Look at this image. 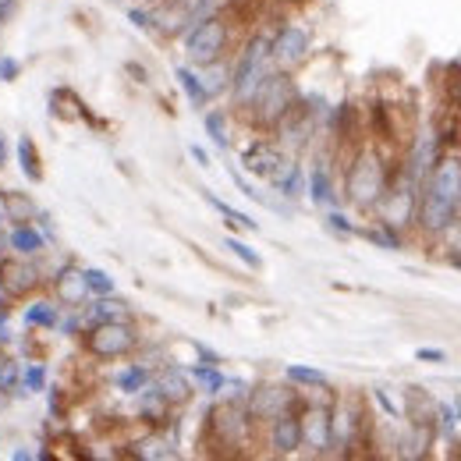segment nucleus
<instances>
[{"label":"nucleus","instance_id":"f257e3e1","mask_svg":"<svg viewBox=\"0 0 461 461\" xmlns=\"http://www.w3.org/2000/svg\"><path fill=\"white\" fill-rule=\"evenodd\" d=\"M461 217V157H440L426 177L419 203H415V224L426 234H447Z\"/></svg>","mask_w":461,"mask_h":461},{"label":"nucleus","instance_id":"f03ea898","mask_svg":"<svg viewBox=\"0 0 461 461\" xmlns=\"http://www.w3.org/2000/svg\"><path fill=\"white\" fill-rule=\"evenodd\" d=\"M387 181H391V167L376 149H366V146L355 149L345 174V195L355 210H376V203L387 192Z\"/></svg>","mask_w":461,"mask_h":461},{"label":"nucleus","instance_id":"7ed1b4c3","mask_svg":"<svg viewBox=\"0 0 461 461\" xmlns=\"http://www.w3.org/2000/svg\"><path fill=\"white\" fill-rule=\"evenodd\" d=\"M274 71V58H270V36L267 32H256L245 47H241V54L234 60V68H230V100H234V107H249L252 104V96H256V89L263 86V78Z\"/></svg>","mask_w":461,"mask_h":461},{"label":"nucleus","instance_id":"20e7f679","mask_svg":"<svg viewBox=\"0 0 461 461\" xmlns=\"http://www.w3.org/2000/svg\"><path fill=\"white\" fill-rule=\"evenodd\" d=\"M298 100H302V89H298V82L291 78V71L274 68V71L263 78V86L256 89V96H252V104H249L245 111H249L256 128H274Z\"/></svg>","mask_w":461,"mask_h":461},{"label":"nucleus","instance_id":"39448f33","mask_svg":"<svg viewBox=\"0 0 461 461\" xmlns=\"http://www.w3.org/2000/svg\"><path fill=\"white\" fill-rule=\"evenodd\" d=\"M181 36H185V58L195 68H206V64L221 60L230 47V29L224 14H206L195 25H188Z\"/></svg>","mask_w":461,"mask_h":461},{"label":"nucleus","instance_id":"423d86ee","mask_svg":"<svg viewBox=\"0 0 461 461\" xmlns=\"http://www.w3.org/2000/svg\"><path fill=\"white\" fill-rule=\"evenodd\" d=\"M82 345L96 362H117V358H128L135 348L142 345V334L131 320H107V323L89 327L82 334Z\"/></svg>","mask_w":461,"mask_h":461},{"label":"nucleus","instance_id":"0eeeda50","mask_svg":"<svg viewBox=\"0 0 461 461\" xmlns=\"http://www.w3.org/2000/svg\"><path fill=\"white\" fill-rule=\"evenodd\" d=\"M252 426H256V422H252L245 402H221V404H213L210 415H206V429H210L213 444L224 447V451H241V447H249Z\"/></svg>","mask_w":461,"mask_h":461},{"label":"nucleus","instance_id":"6e6552de","mask_svg":"<svg viewBox=\"0 0 461 461\" xmlns=\"http://www.w3.org/2000/svg\"><path fill=\"white\" fill-rule=\"evenodd\" d=\"M0 288L7 291L11 302H25L40 294V288H47V263L29 256H7L0 263Z\"/></svg>","mask_w":461,"mask_h":461},{"label":"nucleus","instance_id":"1a4fd4ad","mask_svg":"<svg viewBox=\"0 0 461 461\" xmlns=\"http://www.w3.org/2000/svg\"><path fill=\"white\" fill-rule=\"evenodd\" d=\"M47 285H50V294L64 309H78V305H86L93 298L89 285H86V274H82V267L75 259H60L58 267H47Z\"/></svg>","mask_w":461,"mask_h":461},{"label":"nucleus","instance_id":"9d476101","mask_svg":"<svg viewBox=\"0 0 461 461\" xmlns=\"http://www.w3.org/2000/svg\"><path fill=\"white\" fill-rule=\"evenodd\" d=\"M291 404H298V391L291 384H256V387H249V398H245V408H249L256 426L270 422L274 415H281Z\"/></svg>","mask_w":461,"mask_h":461},{"label":"nucleus","instance_id":"9b49d317","mask_svg":"<svg viewBox=\"0 0 461 461\" xmlns=\"http://www.w3.org/2000/svg\"><path fill=\"white\" fill-rule=\"evenodd\" d=\"M309 47H312V36H309V29H302V25H281V29L270 36V58H274L277 68H285V71L305 64Z\"/></svg>","mask_w":461,"mask_h":461},{"label":"nucleus","instance_id":"f8f14e48","mask_svg":"<svg viewBox=\"0 0 461 461\" xmlns=\"http://www.w3.org/2000/svg\"><path fill=\"white\" fill-rule=\"evenodd\" d=\"M288 153L277 142H270V139H256V142H249L241 149V167L249 174H256V177H263V181H274L277 174L288 167Z\"/></svg>","mask_w":461,"mask_h":461},{"label":"nucleus","instance_id":"ddd939ff","mask_svg":"<svg viewBox=\"0 0 461 461\" xmlns=\"http://www.w3.org/2000/svg\"><path fill=\"white\" fill-rule=\"evenodd\" d=\"M302 415V447H309L312 455H330V404L312 402L298 408Z\"/></svg>","mask_w":461,"mask_h":461},{"label":"nucleus","instance_id":"4468645a","mask_svg":"<svg viewBox=\"0 0 461 461\" xmlns=\"http://www.w3.org/2000/svg\"><path fill=\"white\" fill-rule=\"evenodd\" d=\"M267 426H270V451L274 455L288 458V455H294L302 447V415H298V404H291L281 415H274Z\"/></svg>","mask_w":461,"mask_h":461},{"label":"nucleus","instance_id":"2eb2a0df","mask_svg":"<svg viewBox=\"0 0 461 461\" xmlns=\"http://www.w3.org/2000/svg\"><path fill=\"white\" fill-rule=\"evenodd\" d=\"M60 305L54 294H32L25 305H22V327L29 334H54L60 320Z\"/></svg>","mask_w":461,"mask_h":461},{"label":"nucleus","instance_id":"dca6fc26","mask_svg":"<svg viewBox=\"0 0 461 461\" xmlns=\"http://www.w3.org/2000/svg\"><path fill=\"white\" fill-rule=\"evenodd\" d=\"M7 249L11 256H29V259H47L50 241L36 224H7Z\"/></svg>","mask_w":461,"mask_h":461},{"label":"nucleus","instance_id":"f3484780","mask_svg":"<svg viewBox=\"0 0 461 461\" xmlns=\"http://www.w3.org/2000/svg\"><path fill=\"white\" fill-rule=\"evenodd\" d=\"M153 384H157V391H160L174 408L192 402V391H195L188 369H181V366H160V373H153Z\"/></svg>","mask_w":461,"mask_h":461},{"label":"nucleus","instance_id":"a211bd4d","mask_svg":"<svg viewBox=\"0 0 461 461\" xmlns=\"http://www.w3.org/2000/svg\"><path fill=\"white\" fill-rule=\"evenodd\" d=\"M135 398H139V422H146L149 429H167L174 404L157 391V384H149V387L139 391Z\"/></svg>","mask_w":461,"mask_h":461},{"label":"nucleus","instance_id":"6ab92c4d","mask_svg":"<svg viewBox=\"0 0 461 461\" xmlns=\"http://www.w3.org/2000/svg\"><path fill=\"white\" fill-rule=\"evenodd\" d=\"M82 316H86V327H96V323H107V320H131V309L117 294H93L82 305Z\"/></svg>","mask_w":461,"mask_h":461},{"label":"nucleus","instance_id":"aec40b11","mask_svg":"<svg viewBox=\"0 0 461 461\" xmlns=\"http://www.w3.org/2000/svg\"><path fill=\"white\" fill-rule=\"evenodd\" d=\"M131 451V458H142V461H171V458H177V444H174L171 437L164 433V429H149L146 437H139V440H131L128 444Z\"/></svg>","mask_w":461,"mask_h":461},{"label":"nucleus","instance_id":"412c9836","mask_svg":"<svg viewBox=\"0 0 461 461\" xmlns=\"http://www.w3.org/2000/svg\"><path fill=\"white\" fill-rule=\"evenodd\" d=\"M305 192H309L312 206H320V210H334V206H338V188H334L330 167H327L323 160L312 164V171H309V177H305Z\"/></svg>","mask_w":461,"mask_h":461},{"label":"nucleus","instance_id":"4be33fe9","mask_svg":"<svg viewBox=\"0 0 461 461\" xmlns=\"http://www.w3.org/2000/svg\"><path fill=\"white\" fill-rule=\"evenodd\" d=\"M0 203L7 210V224H32L40 217V203L29 195V192H18V188H7L0 192Z\"/></svg>","mask_w":461,"mask_h":461},{"label":"nucleus","instance_id":"5701e85b","mask_svg":"<svg viewBox=\"0 0 461 461\" xmlns=\"http://www.w3.org/2000/svg\"><path fill=\"white\" fill-rule=\"evenodd\" d=\"M149 384H153V366H146V362H128L124 369L114 373V391L124 394V398H135V394L146 391Z\"/></svg>","mask_w":461,"mask_h":461},{"label":"nucleus","instance_id":"b1692460","mask_svg":"<svg viewBox=\"0 0 461 461\" xmlns=\"http://www.w3.org/2000/svg\"><path fill=\"white\" fill-rule=\"evenodd\" d=\"M14 164H18V171H22V177L29 185H40L43 181V153H40V146L29 135H22L14 142Z\"/></svg>","mask_w":461,"mask_h":461},{"label":"nucleus","instance_id":"393cba45","mask_svg":"<svg viewBox=\"0 0 461 461\" xmlns=\"http://www.w3.org/2000/svg\"><path fill=\"white\" fill-rule=\"evenodd\" d=\"M174 78H177L181 93L188 96V104H192L195 111H203V107L210 104V96H206V86H203V75H199L195 68H185V64H177V68H174Z\"/></svg>","mask_w":461,"mask_h":461},{"label":"nucleus","instance_id":"a878e982","mask_svg":"<svg viewBox=\"0 0 461 461\" xmlns=\"http://www.w3.org/2000/svg\"><path fill=\"white\" fill-rule=\"evenodd\" d=\"M50 387V366L43 358H29L22 362V394L32 398V394H47Z\"/></svg>","mask_w":461,"mask_h":461},{"label":"nucleus","instance_id":"bb28decb","mask_svg":"<svg viewBox=\"0 0 461 461\" xmlns=\"http://www.w3.org/2000/svg\"><path fill=\"white\" fill-rule=\"evenodd\" d=\"M188 376H192V384L206 394V398H221V391H224V373H221V366H206V362H199V366H192L188 369Z\"/></svg>","mask_w":461,"mask_h":461},{"label":"nucleus","instance_id":"cd10ccee","mask_svg":"<svg viewBox=\"0 0 461 461\" xmlns=\"http://www.w3.org/2000/svg\"><path fill=\"white\" fill-rule=\"evenodd\" d=\"M270 185H274L285 199H302V195H305V171H302V164H298V160H288V167L277 174Z\"/></svg>","mask_w":461,"mask_h":461},{"label":"nucleus","instance_id":"c85d7f7f","mask_svg":"<svg viewBox=\"0 0 461 461\" xmlns=\"http://www.w3.org/2000/svg\"><path fill=\"white\" fill-rule=\"evenodd\" d=\"M285 376H288V384L302 387V391H327L330 387V376L323 369H312V366H288Z\"/></svg>","mask_w":461,"mask_h":461},{"label":"nucleus","instance_id":"c756f323","mask_svg":"<svg viewBox=\"0 0 461 461\" xmlns=\"http://www.w3.org/2000/svg\"><path fill=\"white\" fill-rule=\"evenodd\" d=\"M433 415H437V402H429L419 387H408V419L415 426H433Z\"/></svg>","mask_w":461,"mask_h":461},{"label":"nucleus","instance_id":"7c9ffc66","mask_svg":"<svg viewBox=\"0 0 461 461\" xmlns=\"http://www.w3.org/2000/svg\"><path fill=\"white\" fill-rule=\"evenodd\" d=\"M203 199H206V203H210V206H213V210H217V213H221V217H224L228 224H234V228H241V230H259V224H256V221H252L249 213H238L234 206H228L224 199H217L213 192H203Z\"/></svg>","mask_w":461,"mask_h":461},{"label":"nucleus","instance_id":"2f4dec72","mask_svg":"<svg viewBox=\"0 0 461 461\" xmlns=\"http://www.w3.org/2000/svg\"><path fill=\"white\" fill-rule=\"evenodd\" d=\"M89 327H86V316H82V305L78 309H60V320L54 327V334L60 338H82Z\"/></svg>","mask_w":461,"mask_h":461},{"label":"nucleus","instance_id":"473e14b6","mask_svg":"<svg viewBox=\"0 0 461 461\" xmlns=\"http://www.w3.org/2000/svg\"><path fill=\"white\" fill-rule=\"evenodd\" d=\"M206 68H210V71L203 75V86H206V96L213 100V96H221L230 86V68H224L221 60H213V64H206Z\"/></svg>","mask_w":461,"mask_h":461},{"label":"nucleus","instance_id":"72a5a7b5","mask_svg":"<svg viewBox=\"0 0 461 461\" xmlns=\"http://www.w3.org/2000/svg\"><path fill=\"white\" fill-rule=\"evenodd\" d=\"M444 96L451 111H461V60H451L444 68Z\"/></svg>","mask_w":461,"mask_h":461},{"label":"nucleus","instance_id":"f704fd0d","mask_svg":"<svg viewBox=\"0 0 461 461\" xmlns=\"http://www.w3.org/2000/svg\"><path fill=\"white\" fill-rule=\"evenodd\" d=\"M206 135L217 149H228L230 146V135H228V114L224 111H210L206 114Z\"/></svg>","mask_w":461,"mask_h":461},{"label":"nucleus","instance_id":"c9c22d12","mask_svg":"<svg viewBox=\"0 0 461 461\" xmlns=\"http://www.w3.org/2000/svg\"><path fill=\"white\" fill-rule=\"evenodd\" d=\"M373 245H380V249H402V234H398V228L394 224H387V221H380L376 228L362 230Z\"/></svg>","mask_w":461,"mask_h":461},{"label":"nucleus","instance_id":"e433bc0d","mask_svg":"<svg viewBox=\"0 0 461 461\" xmlns=\"http://www.w3.org/2000/svg\"><path fill=\"white\" fill-rule=\"evenodd\" d=\"M82 274H86L89 294H114V291H117L114 277H111L107 270H100V267H82Z\"/></svg>","mask_w":461,"mask_h":461},{"label":"nucleus","instance_id":"4c0bfd02","mask_svg":"<svg viewBox=\"0 0 461 461\" xmlns=\"http://www.w3.org/2000/svg\"><path fill=\"white\" fill-rule=\"evenodd\" d=\"M224 245H228L230 252H234V256H238V259H241L249 270H263V256H259L252 245H245L241 238H224Z\"/></svg>","mask_w":461,"mask_h":461},{"label":"nucleus","instance_id":"58836bf2","mask_svg":"<svg viewBox=\"0 0 461 461\" xmlns=\"http://www.w3.org/2000/svg\"><path fill=\"white\" fill-rule=\"evenodd\" d=\"M47 411H50L54 422L68 419V391L64 387H47Z\"/></svg>","mask_w":461,"mask_h":461},{"label":"nucleus","instance_id":"ea45409f","mask_svg":"<svg viewBox=\"0 0 461 461\" xmlns=\"http://www.w3.org/2000/svg\"><path fill=\"white\" fill-rule=\"evenodd\" d=\"M327 228L334 230V234H341V238H351V234H358V228L348 221L345 213L334 206V210H327Z\"/></svg>","mask_w":461,"mask_h":461},{"label":"nucleus","instance_id":"a19ab883","mask_svg":"<svg viewBox=\"0 0 461 461\" xmlns=\"http://www.w3.org/2000/svg\"><path fill=\"white\" fill-rule=\"evenodd\" d=\"M22 75V60L11 58V54H0V86L4 82H14Z\"/></svg>","mask_w":461,"mask_h":461},{"label":"nucleus","instance_id":"79ce46f5","mask_svg":"<svg viewBox=\"0 0 461 461\" xmlns=\"http://www.w3.org/2000/svg\"><path fill=\"white\" fill-rule=\"evenodd\" d=\"M32 224H36V228L43 230V238H47V241H50V249H54V245H58V224H54V217H50V213H47V210H40V217H36V221H32Z\"/></svg>","mask_w":461,"mask_h":461},{"label":"nucleus","instance_id":"37998d69","mask_svg":"<svg viewBox=\"0 0 461 461\" xmlns=\"http://www.w3.org/2000/svg\"><path fill=\"white\" fill-rule=\"evenodd\" d=\"M128 22H131L135 29H153V25H157L153 11H146V7H128Z\"/></svg>","mask_w":461,"mask_h":461},{"label":"nucleus","instance_id":"c03bdc74","mask_svg":"<svg viewBox=\"0 0 461 461\" xmlns=\"http://www.w3.org/2000/svg\"><path fill=\"white\" fill-rule=\"evenodd\" d=\"M373 398H376V402H380V408L387 411V419H402V408L387 398V391H384V387H376V391H373Z\"/></svg>","mask_w":461,"mask_h":461},{"label":"nucleus","instance_id":"a18cd8bd","mask_svg":"<svg viewBox=\"0 0 461 461\" xmlns=\"http://www.w3.org/2000/svg\"><path fill=\"white\" fill-rule=\"evenodd\" d=\"M415 358H419V362H444L447 355H444L440 348H419V351H415Z\"/></svg>","mask_w":461,"mask_h":461},{"label":"nucleus","instance_id":"49530a36","mask_svg":"<svg viewBox=\"0 0 461 461\" xmlns=\"http://www.w3.org/2000/svg\"><path fill=\"white\" fill-rule=\"evenodd\" d=\"M188 153H192V160H195L199 167H210V153H206L203 146H188Z\"/></svg>","mask_w":461,"mask_h":461},{"label":"nucleus","instance_id":"de8ad7c7","mask_svg":"<svg viewBox=\"0 0 461 461\" xmlns=\"http://www.w3.org/2000/svg\"><path fill=\"white\" fill-rule=\"evenodd\" d=\"M7 160H11V146H7V135L0 131V171L7 167Z\"/></svg>","mask_w":461,"mask_h":461},{"label":"nucleus","instance_id":"09e8293b","mask_svg":"<svg viewBox=\"0 0 461 461\" xmlns=\"http://www.w3.org/2000/svg\"><path fill=\"white\" fill-rule=\"evenodd\" d=\"M14 14V0H0V29L7 25V18Z\"/></svg>","mask_w":461,"mask_h":461},{"label":"nucleus","instance_id":"8fccbe9b","mask_svg":"<svg viewBox=\"0 0 461 461\" xmlns=\"http://www.w3.org/2000/svg\"><path fill=\"white\" fill-rule=\"evenodd\" d=\"M124 71H131V75H135V82H149V78H146V68H142V64H135V60H131Z\"/></svg>","mask_w":461,"mask_h":461},{"label":"nucleus","instance_id":"3c124183","mask_svg":"<svg viewBox=\"0 0 461 461\" xmlns=\"http://www.w3.org/2000/svg\"><path fill=\"white\" fill-rule=\"evenodd\" d=\"M11 458H18V461H32V458H36V451H25V447H14V451H11Z\"/></svg>","mask_w":461,"mask_h":461},{"label":"nucleus","instance_id":"603ef678","mask_svg":"<svg viewBox=\"0 0 461 461\" xmlns=\"http://www.w3.org/2000/svg\"><path fill=\"white\" fill-rule=\"evenodd\" d=\"M7 256H11V249H7V228H4L0 230V263H4Z\"/></svg>","mask_w":461,"mask_h":461},{"label":"nucleus","instance_id":"864d4df0","mask_svg":"<svg viewBox=\"0 0 461 461\" xmlns=\"http://www.w3.org/2000/svg\"><path fill=\"white\" fill-rule=\"evenodd\" d=\"M7 228V210H4V203H0V230Z\"/></svg>","mask_w":461,"mask_h":461},{"label":"nucleus","instance_id":"5fc2aeb1","mask_svg":"<svg viewBox=\"0 0 461 461\" xmlns=\"http://www.w3.org/2000/svg\"><path fill=\"white\" fill-rule=\"evenodd\" d=\"M451 263H455V267H461V252H455V256H451Z\"/></svg>","mask_w":461,"mask_h":461},{"label":"nucleus","instance_id":"6e6d98bb","mask_svg":"<svg viewBox=\"0 0 461 461\" xmlns=\"http://www.w3.org/2000/svg\"><path fill=\"white\" fill-rule=\"evenodd\" d=\"M139 4H149V0H139Z\"/></svg>","mask_w":461,"mask_h":461}]
</instances>
